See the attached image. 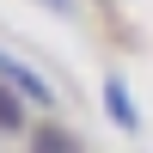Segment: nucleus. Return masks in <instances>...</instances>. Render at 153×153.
<instances>
[{"label": "nucleus", "instance_id": "obj_1", "mask_svg": "<svg viewBox=\"0 0 153 153\" xmlns=\"http://www.w3.org/2000/svg\"><path fill=\"white\" fill-rule=\"evenodd\" d=\"M0 80H6L12 92L25 98V104H37L43 117L55 110V92H49V80H43L37 68H31V61H19V55H6V49H0Z\"/></svg>", "mask_w": 153, "mask_h": 153}, {"label": "nucleus", "instance_id": "obj_2", "mask_svg": "<svg viewBox=\"0 0 153 153\" xmlns=\"http://www.w3.org/2000/svg\"><path fill=\"white\" fill-rule=\"evenodd\" d=\"M25 153H86V147H80V135L61 117H37L31 135H25Z\"/></svg>", "mask_w": 153, "mask_h": 153}, {"label": "nucleus", "instance_id": "obj_3", "mask_svg": "<svg viewBox=\"0 0 153 153\" xmlns=\"http://www.w3.org/2000/svg\"><path fill=\"white\" fill-rule=\"evenodd\" d=\"M104 110H110V123H117V129H141V110H135V98H129V86H123L117 80V74H110V80H104Z\"/></svg>", "mask_w": 153, "mask_h": 153}, {"label": "nucleus", "instance_id": "obj_4", "mask_svg": "<svg viewBox=\"0 0 153 153\" xmlns=\"http://www.w3.org/2000/svg\"><path fill=\"white\" fill-rule=\"evenodd\" d=\"M31 123H37V117H31V104H25V98L0 80V135H31Z\"/></svg>", "mask_w": 153, "mask_h": 153}, {"label": "nucleus", "instance_id": "obj_5", "mask_svg": "<svg viewBox=\"0 0 153 153\" xmlns=\"http://www.w3.org/2000/svg\"><path fill=\"white\" fill-rule=\"evenodd\" d=\"M43 6H49V12H74V0H43Z\"/></svg>", "mask_w": 153, "mask_h": 153}]
</instances>
